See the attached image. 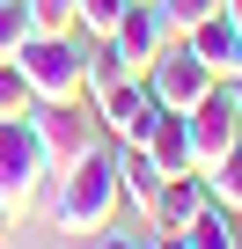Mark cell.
I'll return each mask as SVG.
<instances>
[{"mask_svg":"<svg viewBox=\"0 0 242 249\" xmlns=\"http://www.w3.org/2000/svg\"><path fill=\"white\" fill-rule=\"evenodd\" d=\"M117 205H125L117 198V140H88L81 161H66L52 176V198H44L59 234H103L117 220Z\"/></svg>","mask_w":242,"mask_h":249,"instance_id":"obj_1","label":"cell"},{"mask_svg":"<svg viewBox=\"0 0 242 249\" xmlns=\"http://www.w3.org/2000/svg\"><path fill=\"white\" fill-rule=\"evenodd\" d=\"M15 66H22V88H30V103H88V37L81 30H59V37H22V52H15Z\"/></svg>","mask_w":242,"mask_h":249,"instance_id":"obj_2","label":"cell"},{"mask_svg":"<svg viewBox=\"0 0 242 249\" xmlns=\"http://www.w3.org/2000/svg\"><path fill=\"white\" fill-rule=\"evenodd\" d=\"M44 198H52V161L30 117H0V213H8V227H22Z\"/></svg>","mask_w":242,"mask_h":249,"instance_id":"obj_3","label":"cell"},{"mask_svg":"<svg viewBox=\"0 0 242 249\" xmlns=\"http://www.w3.org/2000/svg\"><path fill=\"white\" fill-rule=\"evenodd\" d=\"M88 103H95V124H103L117 147H140V140L154 132V117H162V103H154V88H147L140 73H125V81L95 88Z\"/></svg>","mask_w":242,"mask_h":249,"instance_id":"obj_4","label":"cell"},{"mask_svg":"<svg viewBox=\"0 0 242 249\" xmlns=\"http://www.w3.org/2000/svg\"><path fill=\"white\" fill-rule=\"evenodd\" d=\"M169 37H176V30H169V15H162V0H132L103 44L117 52V66H125V73H147V66L162 59V44H169Z\"/></svg>","mask_w":242,"mask_h":249,"instance_id":"obj_5","label":"cell"},{"mask_svg":"<svg viewBox=\"0 0 242 249\" xmlns=\"http://www.w3.org/2000/svg\"><path fill=\"white\" fill-rule=\"evenodd\" d=\"M22 117H30V132H37V147H44L52 176H59L66 161H81V147L95 140V124L81 117V103H30Z\"/></svg>","mask_w":242,"mask_h":249,"instance_id":"obj_6","label":"cell"},{"mask_svg":"<svg viewBox=\"0 0 242 249\" xmlns=\"http://www.w3.org/2000/svg\"><path fill=\"white\" fill-rule=\"evenodd\" d=\"M140 81L154 88V103H162V110H191V103H198V95L220 81V73H213V66H198V59H191V52L169 37V44H162V59H154Z\"/></svg>","mask_w":242,"mask_h":249,"instance_id":"obj_7","label":"cell"},{"mask_svg":"<svg viewBox=\"0 0 242 249\" xmlns=\"http://www.w3.org/2000/svg\"><path fill=\"white\" fill-rule=\"evenodd\" d=\"M198 205H205V183H198V169H191V176H162V191H154L147 220H154L162 234H184V227L198 220Z\"/></svg>","mask_w":242,"mask_h":249,"instance_id":"obj_8","label":"cell"},{"mask_svg":"<svg viewBox=\"0 0 242 249\" xmlns=\"http://www.w3.org/2000/svg\"><path fill=\"white\" fill-rule=\"evenodd\" d=\"M140 147L154 154L162 176H191V169H198V161H191V124H184V110H162V117H154V132H147Z\"/></svg>","mask_w":242,"mask_h":249,"instance_id":"obj_9","label":"cell"},{"mask_svg":"<svg viewBox=\"0 0 242 249\" xmlns=\"http://www.w3.org/2000/svg\"><path fill=\"white\" fill-rule=\"evenodd\" d=\"M198 66H213V73H227V59H235V44H242V30L227 22V15H205V22H191L184 37H176Z\"/></svg>","mask_w":242,"mask_h":249,"instance_id":"obj_10","label":"cell"},{"mask_svg":"<svg viewBox=\"0 0 242 249\" xmlns=\"http://www.w3.org/2000/svg\"><path fill=\"white\" fill-rule=\"evenodd\" d=\"M154 191H162V169H154V154H147V147H117V198H125V205L147 220Z\"/></svg>","mask_w":242,"mask_h":249,"instance_id":"obj_11","label":"cell"},{"mask_svg":"<svg viewBox=\"0 0 242 249\" xmlns=\"http://www.w3.org/2000/svg\"><path fill=\"white\" fill-rule=\"evenodd\" d=\"M184 249H235V213H220V205L205 198L198 220L184 227Z\"/></svg>","mask_w":242,"mask_h":249,"instance_id":"obj_12","label":"cell"},{"mask_svg":"<svg viewBox=\"0 0 242 249\" xmlns=\"http://www.w3.org/2000/svg\"><path fill=\"white\" fill-rule=\"evenodd\" d=\"M198 183H205V198H213L220 213H242V154H227V161L198 169Z\"/></svg>","mask_w":242,"mask_h":249,"instance_id":"obj_13","label":"cell"},{"mask_svg":"<svg viewBox=\"0 0 242 249\" xmlns=\"http://www.w3.org/2000/svg\"><path fill=\"white\" fill-rule=\"evenodd\" d=\"M125 8H132V0H74V30L81 37H110Z\"/></svg>","mask_w":242,"mask_h":249,"instance_id":"obj_14","label":"cell"},{"mask_svg":"<svg viewBox=\"0 0 242 249\" xmlns=\"http://www.w3.org/2000/svg\"><path fill=\"white\" fill-rule=\"evenodd\" d=\"M22 15L37 37H59V30H74V0H22Z\"/></svg>","mask_w":242,"mask_h":249,"instance_id":"obj_15","label":"cell"},{"mask_svg":"<svg viewBox=\"0 0 242 249\" xmlns=\"http://www.w3.org/2000/svg\"><path fill=\"white\" fill-rule=\"evenodd\" d=\"M30 37V15H22V0H0V66H8Z\"/></svg>","mask_w":242,"mask_h":249,"instance_id":"obj_16","label":"cell"},{"mask_svg":"<svg viewBox=\"0 0 242 249\" xmlns=\"http://www.w3.org/2000/svg\"><path fill=\"white\" fill-rule=\"evenodd\" d=\"M220 8H227V0H162V15H169V30H176V37H184L191 22H205V15H220Z\"/></svg>","mask_w":242,"mask_h":249,"instance_id":"obj_17","label":"cell"},{"mask_svg":"<svg viewBox=\"0 0 242 249\" xmlns=\"http://www.w3.org/2000/svg\"><path fill=\"white\" fill-rule=\"evenodd\" d=\"M30 110V88H22V66L8 59V66H0V117H22Z\"/></svg>","mask_w":242,"mask_h":249,"instance_id":"obj_18","label":"cell"},{"mask_svg":"<svg viewBox=\"0 0 242 249\" xmlns=\"http://www.w3.org/2000/svg\"><path fill=\"white\" fill-rule=\"evenodd\" d=\"M95 249H147V242H140V234H117V227H103V234H95Z\"/></svg>","mask_w":242,"mask_h":249,"instance_id":"obj_19","label":"cell"},{"mask_svg":"<svg viewBox=\"0 0 242 249\" xmlns=\"http://www.w3.org/2000/svg\"><path fill=\"white\" fill-rule=\"evenodd\" d=\"M147 249H184V234H162V227H154V234H147Z\"/></svg>","mask_w":242,"mask_h":249,"instance_id":"obj_20","label":"cell"},{"mask_svg":"<svg viewBox=\"0 0 242 249\" xmlns=\"http://www.w3.org/2000/svg\"><path fill=\"white\" fill-rule=\"evenodd\" d=\"M220 81H235V88H242V44H235V59H227V73H220Z\"/></svg>","mask_w":242,"mask_h":249,"instance_id":"obj_21","label":"cell"},{"mask_svg":"<svg viewBox=\"0 0 242 249\" xmlns=\"http://www.w3.org/2000/svg\"><path fill=\"white\" fill-rule=\"evenodd\" d=\"M220 15H227V22H235V30H242V0H227V8H220Z\"/></svg>","mask_w":242,"mask_h":249,"instance_id":"obj_22","label":"cell"},{"mask_svg":"<svg viewBox=\"0 0 242 249\" xmlns=\"http://www.w3.org/2000/svg\"><path fill=\"white\" fill-rule=\"evenodd\" d=\"M8 234H15V227H8V213H0V242H8Z\"/></svg>","mask_w":242,"mask_h":249,"instance_id":"obj_23","label":"cell"},{"mask_svg":"<svg viewBox=\"0 0 242 249\" xmlns=\"http://www.w3.org/2000/svg\"><path fill=\"white\" fill-rule=\"evenodd\" d=\"M235 249H242V213H235Z\"/></svg>","mask_w":242,"mask_h":249,"instance_id":"obj_24","label":"cell"}]
</instances>
